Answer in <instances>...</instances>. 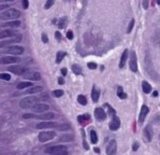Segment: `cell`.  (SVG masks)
<instances>
[{
    "instance_id": "cell-10",
    "label": "cell",
    "mask_w": 160,
    "mask_h": 155,
    "mask_svg": "<svg viewBox=\"0 0 160 155\" xmlns=\"http://www.w3.org/2000/svg\"><path fill=\"white\" fill-rule=\"evenodd\" d=\"M1 64L3 65H8V64H16V63H20L21 58L15 57V56H6V57H2L0 59Z\"/></svg>"
},
{
    "instance_id": "cell-23",
    "label": "cell",
    "mask_w": 160,
    "mask_h": 155,
    "mask_svg": "<svg viewBox=\"0 0 160 155\" xmlns=\"http://www.w3.org/2000/svg\"><path fill=\"white\" fill-rule=\"evenodd\" d=\"M127 56H128V51L127 50H124L122 56H121V60H120V64H119V67L120 68H123L126 63V60H127Z\"/></svg>"
},
{
    "instance_id": "cell-48",
    "label": "cell",
    "mask_w": 160,
    "mask_h": 155,
    "mask_svg": "<svg viewBox=\"0 0 160 155\" xmlns=\"http://www.w3.org/2000/svg\"><path fill=\"white\" fill-rule=\"evenodd\" d=\"M61 73H62V75H63V76H66V75H67V73H68V70H67V68H62V69H61Z\"/></svg>"
},
{
    "instance_id": "cell-16",
    "label": "cell",
    "mask_w": 160,
    "mask_h": 155,
    "mask_svg": "<svg viewBox=\"0 0 160 155\" xmlns=\"http://www.w3.org/2000/svg\"><path fill=\"white\" fill-rule=\"evenodd\" d=\"M106 112H105L104 110L102 109L101 107H96V109H95V117L97 121H99V122H102V121H104L105 119H106Z\"/></svg>"
},
{
    "instance_id": "cell-18",
    "label": "cell",
    "mask_w": 160,
    "mask_h": 155,
    "mask_svg": "<svg viewBox=\"0 0 160 155\" xmlns=\"http://www.w3.org/2000/svg\"><path fill=\"white\" fill-rule=\"evenodd\" d=\"M21 39H22V36L21 35H18L17 37H15V38H12L10 40L8 41H1L0 42V47L1 48H4V46L6 45H9V44H13V43H18V42H20Z\"/></svg>"
},
{
    "instance_id": "cell-11",
    "label": "cell",
    "mask_w": 160,
    "mask_h": 155,
    "mask_svg": "<svg viewBox=\"0 0 160 155\" xmlns=\"http://www.w3.org/2000/svg\"><path fill=\"white\" fill-rule=\"evenodd\" d=\"M116 151H117V143L115 140H111L108 144L106 153H107V155H115Z\"/></svg>"
},
{
    "instance_id": "cell-13",
    "label": "cell",
    "mask_w": 160,
    "mask_h": 155,
    "mask_svg": "<svg viewBox=\"0 0 160 155\" xmlns=\"http://www.w3.org/2000/svg\"><path fill=\"white\" fill-rule=\"evenodd\" d=\"M121 125V121L120 119L118 118L116 115H114L113 117H112V122L110 123V124H109V127H110V129L112 131H116L119 129V127H120Z\"/></svg>"
},
{
    "instance_id": "cell-3",
    "label": "cell",
    "mask_w": 160,
    "mask_h": 155,
    "mask_svg": "<svg viewBox=\"0 0 160 155\" xmlns=\"http://www.w3.org/2000/svg\"><path fill=\"white\" fill-rule=\"evenodd\" d=\"M38 101H39V97L28 96V97H25L21 100L20 106L22 108H29V107H32L34 105H36Z\"/></svg>"
},
{
    "instance_id": "cell-38",
    "label": "cell",
    "mask_w": 160,
    "mask_h": 155,
    "mask_svg": "<svg viewBox=\"0 0 160 155\" xmlns=\"http://www.w3.org/2000/svg\"><path fill=\"white\" fill-rule=\"evenodd\" d=\"M53 95L55 96V97H60V96H62L63 94H64V91L63 90H55L53 91Z\"/></svg>"
},
{
    "instance_id": "cell-26",
    "label": "cell",
    "mask_w": 160,
    "mask_h": 155,
    "mask_svg": "<svg viewBox=\"0 0 160 155\" xmlns=\"http://www.w3.org/2000/svg\"><path fill=\"white\" fill-rule=\"evenodd\" d=\"M141 85H142V90H143V92L145 93V94H150V93H151V91H152V87H151V85H150L146 80L142 81Z\"/></svg>"
},
{
    "instance_id": "cell-42",
    "label": "cell",
    "mask_w": 160,
    "mask_h": 155,
    "mask_svg": "<svg viewBox=\"0 0 160 155\" xmlns=\"http://www.w3.org/2000/svg\"><path fill=\"white\" fill-rule=\"evenodd\" d=\"M41 39H42V42H43V43H47L49 41L48 36H47L45 33H43V34L41 35Z\"/></svg>"
},
{
    "instance_id": "cell-22",
    "label": "cell",
    "mask_w": 160,
    "mask_h": 155,
    "mask_svg": "<svg viewBox=\"0 0 160 155\" xmlns=\"http://www.w3.org/2000/svg\"><path fill=\"white\" fill-rule=\"evenodd\" d=\"M21 25L20 21H12V22H8L6 24H2L1 27H19Z\"/></svg>"
},
{
    "instance_id": "cell-6",
    "label": "cell",
    "mask_w": 160,
    "mask_h": 155,
    "mask_svg": "<svg viewBox=\"0 0 160 155\" xmlns=\"http://www.w3.org/2000/svg\"><path fill=\"white\" fill-rule=\"evenodd\" d=\"M8 70L9 72H11L13 74H16V75H24V74L27 72V69L23 66V65H10L8 67Z\"/></svg>"
},
{
    "instance_id": "cell-50",
    "label": "cell",
    "mask_w": 160,
    "mask_h": 155,
    "mask_svg": "<svg viewBox=\"0 0 160 155\" xmlns=\"http://www.w3.org/2000/svg\"><path fill=\"white\" fill-rule=\"evenodd\" d=\"M8 6H3V5H1V6H0V10H3L5 8H8Z\"/></svg>"
},
{
    "instance_id": "cell-40",
    "label": "cell",
    "mask_w": 160,
    "mask_h": 155,
    "mask_svg": "<svg viewBox=\"0 0 160 155\" xmlns=\"http://www.w3.org/2000/svg\"><path fill=\"white\" fill-rule=\"evenodd\" d=\"M28 6H29L28 0H22V7H23L24 9H26L28 8Z\"/></svg>"
},
{
    "instance_id": "cell-46",
    "label": "cell",
    "mask_w": 160,
    "mask_h": 155,
    "mask_svg": "<svg viewBox=\"0 0 160 155\" xmlns=\"http://www.w3.org/2000/svg\"><path fill=\"white\" fill-rule=\"evenodd\" d=\"M142 5H143V8H145V9H147L149 7V1L148 0H143V3H142Z\"/></svg>"
},
{
    "instance_id": "cell-9",
    "label": "cell",
    "mask_w": 160,
    "mask_h": 155,
    "mask_svg": "<svg viewBox=\"0 0 160 155\" xmlns=\"http://www.w3.org/2000/svg\"><path fill=\"white\" fill-rule=\"evenodd\" d=\"M62 151H67V147L63 146V145H57V146H52V147L47 148L45 150V153L52 154V153H56V152H59Z\"/></svg>"
},
{
    "instance_id": "cell-44",
    "label": "cell",
    "mask_w": 160,
    "mask_h": 155,
    "mask_svg": "<svg viewBox=\"0 0 160 155\" xmlns=\"http://www.w3.org/2000/svg\"><path fill=\"white\" fill-rule=\"evenodd\" d=\"M55 38L58 41L61 40V38H62V35H61V33L59 32V31H56L55 32Z\"/></svg>"
},
{
    "instance_id": "cell-25",
    "label": "cell",
    "mask_w": 160,
    "mask_h": 155,
    "mask_svg": "<svg viewBox=\"0 0 160 155\" xmlns=\"http://www.w3.org/2000/svg\"><path fill=\"white\" fill-rule=\"evenodd\" d=\"M68 25V18L67 17H62L59 19L58 21V24H57V26L60 29H64Z\"/></svg>"
},
{
    "instance_id": "cell-17",
    "label": "cell",
    "mask_w": 160,
    "mask_h": 155,
    "mask_svg": "<svg viewBox=\"0 0 160 155\" xmlns=\"http://www.w3.org/2000/svg\"><path fill=\"white\" fill-rule=\"evenodd\" d=\"M143 137L145 139V141L147 142H150L152 140L153 137V130L150 125H147V126L144 128L143 130Z\"/></svg>"
},
{
    "instance_id": "cell-30",
    "label": "cell",
    "mask_w": 160,
    "mask_h": 155,
    "mask_svg": "<svg viewBox=\"0 0 160 155\" xmlns=\"http://www.w3.org/2000/svg\"><path fill=\"white\" fill-rule=\"evenodd\" d=\"M71 128V126L68 124V123H63V124H60L56 127V129L59 131H68Z\"/></svg>"
},
{
    "instance_id": "cell-41",
    "label": "cell",
    "mask_w": 160,
    "mask_h": 155,
    "mask_svg": "<svg viewBox=\"0 0 160 155\" xmlns=\"http://www.w3.org/2000/svg\"><path fill=\"white\" fill-rule=\"evenodd\" d=\"M87 66H88V68H90V69H96V67H97V65H96V63H93V62L88 63V64H87Z\"/></svg>"
},
{
    "instance_id": "cell-19",
    "label": "cell",
    "mask_w": 160,
    "mask_h": 155,
    "mask_svg": "<svg viewBox=\"0 0 160 155\" xmlns=\"http://www.w3.org/2000/svg\"><path fill=\"white\" fill-rule=\"evenodd\" d=\"M149 112V107L147 106H141V109H140V117H139V121L140 123H143V121L146 118V115L148 114Z\"/></svg>"
},
{
    "instance_id": "cell-31",
    "label": "cell",
    "mask_w": 160,
    "mask_h": 155,
    "mask_svg": "<svg viewBox=\"0 0 160 155\" xmlns=\"http://www.w3.org/2000/svg\"><path fill=\"white\" fill-rule=\"evenodd\" d=\"M66 55H67V53L64 52H58L57 54H56V63L59 64V63L64 59V57Z\"/></svg>"
},
{
    "instance_id": "cell-54",
    "label": "cell",
    "mask_w": 160,
    "mask_h": 155,
    "mask_svg": "<svg viewBox=\"0 0 160 155\" xmlns=\"http://www.w3.org/2000/svg\"><path fill=\"white\" fill-rule=\"evenodd\" d=\"M156 3H157V4L160 5V0H156Z\"/></svg>"
},
{
    "instance_id": "cell-24",
    "label": "cell",
    "mask_w": 160,
    "mask_h": 155,
    "mask_svg": "<svg viewBox=\"0 0 160 155\" xmlns=\"http://www.w3.org/2000/svg\"><path fill=\"white\" fill-rule=\"evenodd\" d=\"M91 96H92V100L95 103H96L97 101H98V98H99V91L96 89V86H93Z\"/></svg>"
},
{
    "instance_id": "cell-53",
    "label": "cell",
    "mask_w": 160,
    "mask_h": 155,
    "mask_svg": "<svg viewBox=\"0 0 160 155\" xmlns=\"http://www.w3.org/2000/svg\"><path fill=\"white\" fill-rule=\"evenodd\" d=\"M154 96H156V95H158V93L157 92H154V94H153Z\"/></svg>"
},
{
    "instance_id": "cell-52",
    "label": "cell",
    "mask_w": 160,
    "mask_h": 155,
    "mask_svg": "<svg viewBox=\"0 0 160 155\" xmlns=\"http://www.w3.org/2000/svg\"><path fill=\"white\" fill-rule=\"evenodd\" d=\"M94 150H95V151H96V153H99V149H97V148H95V149H94Z\"/></svg>"
},
{
    "instance_id": "cell-28",
    "label": "cell",
    "mask_w": 160,
    "mask_h": 155,
    "mask_svg": "<svg viewBox=\"0 0 160 155\" xmlns=\"http://www.w3.org/2000/svg\"><path fill=\"white\" fill-rule=\"evenodd\" d=\"M71 68H72V71H73V73L74 74H76V75H80V74H81L82 69H81V67H80L79 65L74 64V65H72Z\"/></svg>"
},
{
    "instance_id": "cell-39",
    "label": "cell",
    "mask_w": 160,
    "mask_h": 155,
    "mask_svg": "<svg viewBox=\"0 0 160 155\" xmlns=\"http://www.w3.org/2000/svg\"><path fill=\"white\" fill-rule=\"evenodd\" d=\"M104 106H107V108L109 109V113L112 115V116H114V115H115V110L113 109L112 106H110L108 105V104H105Z\"/></svg>"
},
{
    "instance_id": "cell-33",
    "label": "cell",
    "mask_w": 160,
    "mask_h": 155,
    "mask_svg": "<svg viewBox=\"0 0 160 155\" xmlns=\"http://www.w3.org/2000/svg\"><path fill=\"white\" fill-rule=\"evenodd\" d=\"M78 102L80 103V105H82V106H85L86 104H87V99L86 97L82 95V94H80L79 96H78Z\"/></svg>"
},
{
    "instance_id": "cell-5",
    "label": "cell",
    "mask_w": 160,
    "mask_h": 155,
    "mask_svg": "<svg viewBox=\"0 0 160 155\" xmlns=\"http://www.w3.org/2000/svg\"><path fill=\"white\" fill-rule=\"evenodd\" d=\"M3 52L8 53V54H14V55H21L24 52V49L22 46H10V47H8V49L5 50Z\"/></svg>"
},
{
    "instance_id": "cell-4",
    "label": "cell",
    "mask_w": 160,
    "mask_h": 155,
    "mask_svg": "<svg viewBox=\"0 0 160 155\" xmlns=\"http://www.w3.org/2000/svg\"><path fill=\"white\" fill-rule=\"evenodd\" d=\"M55 135L56 133L54 131H43L39 134V140L40 142H47L54 138Z\"/></svg>"
},
{
    "instance_id": "cell-47",
    "label": "cell",
    "mask_w": 160,
    "mask_h": 155,
    "mask_svg": "<svg viewBox=\"0 0 160 155\" xmlns=\"http://www.w3.org/2000/svg\"><path fill=\"white\" fill-rule=\"evenodd\" d=\"M139 149V143L138 142H135L134 144H133V147H132V150L134 151H136L137 150Z\"/></svg>"
},
{
    "instance_id": "cell-20",
    "label": "cell",
    "mask_w": 160,
    "mask_h": 155,
    "mask_svg": "<svg viewBox=\"0 0 160 155\" xmlns=\"http://www.w3.org/2000/svg\"><path fill=\"white\" fill-rule=\"evenodd\" d=\"M43 91V88L41 86H33L31 88H29L25 94H38V93H41Z\"/></svg>"
},
{
    "instance_id": "cell-34",
    "label": "cell",
    "mask_w": 160,
    "mask_h": 155,
    "mask_svg": "<svg viewBox=\"0 0 160 155\" xmlns=\"http://www.w3.org/2000/svg\"><path fill=\"white\" fill-rule=\"evenodd\" d=\"M117 95H118V97H120L121 99H125V98L127 97V95L123 92V88H122V87H118Z\"/></svg>"
},
{
    "instance_id": "cell-8",
    "label": "cell",
    "mask_w": 160,
    "mask_h": 155,
    "mask_svg": "<svg viewBox=\"0 0 160 155\" xmlns=\"http://www.w3.org/2000/svg\"><path fill=\"white\" fill-rule=\"evenodd\" d=\"M32 108L33 112H36V113H42V112H45L50 108L49 105L47 104H41V103H37L36 105L31 107Z\"/></svg>"
},
{
    "instance_id": "cell-36",
    "label": "cell",
    "mask_w": 160,
    "mask_h": 155,
    "mask_svg": "<svg viewBox=\"0 0 160 155\" xmlns=\"http://www.w3.org/2000/svg\"><path fill=\"white\" fill-rule=\"evenodd\" d=\"M10 75L8 73H1L0 74V78L4 79V80H9L10 79Z\"/></svg>"
},
{
    "instance_id": "cell-27",
    "label": "cell",
    "mask_w": 160,
    "mask_h": 155,
    "mask_svg": "<svg viewBox=\"0 0 160 155\" xmlns=\"http://www.w3.org/2000/svg\"><path fill=\"white\" fill-rule=\"evenodd\" d=\"M72 140H73V135H70V134L62 135L59 138V141H61V142H69Z\"/></svg>"
},
{
    "instance_id": "cell-45",
    "label": "cell",
    "mask_w": 160,
    "mask_h": 155,
    "mask_svg": "<svg viewBox=\"0 0 160 155\" xmlns=\"http://www.w3.org/2000/svg\"><path fill=\"white\" fill-rule=\"evenodd\" d=\"M51 155H68V151H59V152H56V153H52Z\"/></svg>"
},
{
    "instance_id": "cell-15",
    "label": "cell",
    "mask_w": 160,
    "mask_h": 155,
    "mask_svg": "<svg viewBox=\"0 0 160 155\" xmlns=\"http://www.w3.org/2000/svg\"><path fill=\"white\" fill-rule=\"evenodd\" d=\"M58 126V124L54 122H43L40 123L37 125L38 129H48V128H56Z\"/></svg>"
},
{
    "instance_id": "cell-2",
    "label": "cell",
    "mask_w": 160,
    "mask_h": 155,
    "mask_svg": "<svg viewBox=\"0 0 160 155\" xmlns=\"http://www.w3.org/2000/svg\"><path fill=\"white\" fill-rule=\"evenodd\" d=\"M24 119H40L43 121H51L54 118V113L52 112H48V113H43L41 115H33L30 113H25L23 115Z\"/></svg>"
},
{
    "instance_id": "cell-37",
    "label": "cell",
    "mask_w": 160,
    "mask_h": 155,
    "mask_svg": "<svg viewBox=\"0 0 160 155\" xmlns=\"http://www.w3.org/2000/svg\"><path fill=\"white\" fill-rule=\"evenodd\" d=\"M53 4H54V0H47V2L45 3V6H44L45 9H49Z\"/></svg>"
},
{
    "instance_id": "cell-49",
    "label": "cell",
    "mask_w": 160,
    "mask_h": 155,
    "mask_svg": "<svg viewBox=\"0 0 160 155\" xmlns=\"http://www.w3.org/2000/svg\"><path fill=\"white\" fill-rule=\"evenodd\" d=\"M58 83H59V84H61V85H62V84H64V83H65L64 78H58Z\"/></svg>"
},
{
    "instance_id": "cell-29",
    "label": "cell",
    "mask_w": 160,
    "mask_h": 155,
    "mask_svg": "<svg viewBox=\"0 0 160 155\" xmlns=\"http://www.w3.org/2000/svg\"><path fill=\"white\" fill-rule=\"evenodd\" d=\"M90 140L93 144L97 143V135L94 130H91V132H90Z\"/></svg>"
},
{
    "instance_id": "cell-21",
    "label": "cell",
    "mask_w": 160,
    "mask_h": 155,
    "mask_svg": "<svg viewBox=\"0 0 160 155\" xmlns=\"http://www.w3.org/2000/svg\"><path fill=\"white\" fill-rule=\"evenodd\" d=\"M90 115L89 114H83V115H80L78 116V122L80 124H86L90 121Z\"/></svg>"
},
{
    "instance_id": "cell-43",
    "label": "cell",
    "mask_w": 160,
    "mask_h": 155,
    "mask_svg": "<svg viewBox=\"0 0 160 155\" xmlns=\"http://www.w3.org/2000/svg\"><path fill=\"white\" fill-rule=\"evenodd\" d=\"M67 37H68V39H73V33H72L71 30H69V31H68V33H67Z\"/></svg>"
},
{
    "instance_id": "cell-7",
    "label": "cell",
    "mask_w": 160,
    "mask_h": 155,
    "mask_svg": "<svg viewBox=\"0 0 160 155\" xmlns=\"http://www.w3.org/2000/svg\"><path fill=\"white\" fill-rule=\"evenodd\" d=\"M129 67L132 72L138 71V65H137V55L134 51H131L130 53V61H129Z\"/></svg>"
},
{
    "instance_id": "cell-14",
    "label": "cell",
    "mask_w": 160,
    "mask_h": 155,
    "mask_svg": "<svg viewBox=\"0 0 160 155\" xmlns=\"http://www.w3.org/2000/svg\"><path fill=\"white\" fill-rule=\"evenodd\" d=\"M24 76V78H28V79H31V80H40L41 79V75L39 72H36V71L26 72Z\"/></svg>"
},
{
    "instance_id": "cell-1",
    "label": "cell",
    "mask_w": 160,
    "mask_h": 155,
    "mask_svg": "<svg viewBox=\"0 0 160 155\" xmlns=\"http://www.w3.org/2000/svg\"><path fill=\"white\" fill-rule=\"evenodd\" d=\"M21 16V12L16 9V8H7V10H5L0 14V18L2 20H13L17 19Z\"/></svg>"
},
{
    "instance_id": "cell-32",
    "label": "cell",
    "mask_w": 160,
    "mask_h": 155,
    "mask_svg": "<svg viewBox=\"0 0 160 155\" xmlns=\"http://www.w3.org/2000/svg\"><path fill=\"white\" fill-rule=\"evenodd\" d=\"M31 85H33L31 82H21L19 83L18 85H17V89H19V90H22V89H24V88H26V87H30Z\"/></svg>"
},
{
    "instance_id": "cell-51",
    "label": "cell",
    "mask_w": 160,
    "mask_h": 155,
    "mask_svg": "<svg viewBox=\"0 0 160 155\" xmlns=\"http://www.w3.org/2000/svg\"><path fill=\"white\" fill-rule=\"evenodd\" d=\"M12 1H14V0H0V2H12Z\"/></svg>"
},
{
    "instance_id": "cell-12",
    "label": "cell",
    "mask_w": 160,
    "mask_h": 155,
    "mask_svg": "<svg viewBox=\"0 0 160 155\" xmlns=\"http://www.w3.org/2000/svg\"><path fill=\"white\" fill-rule=\"evenodd\" d=\"M19 34L15 30H3L2 32L0 33V39H4L6 37H17Z\"/></svg>"
},
{
    "instance_id": "cell-35",
    "label": "cell",
    "mask_w": 160,
    "mask_h": 155,
    "mask_svg": "<svg viewBox=\"0 0 160 155\" xmlns=\"http://www.w3.org/2000/svg\"><path fill=\"white\" fill-rule=\"evenodd\" d=\"M134 25H135V19H132V20L130 21V23H129V25H128L127 30H126V33H127V34L131 33L133 27H134Z\"/></svg>"
}]
</instances>
